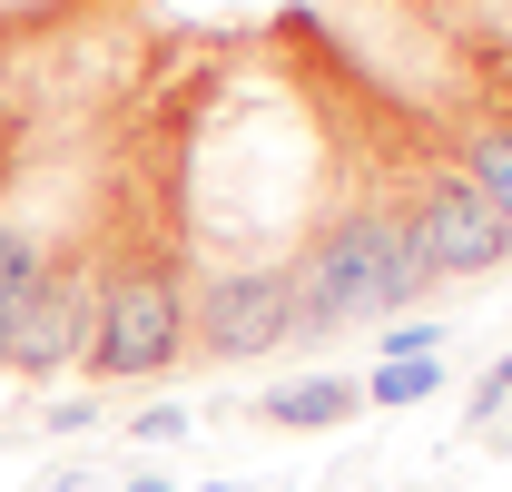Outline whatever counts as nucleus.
I'll return each instance as SVG.
<instances>
[{
	"instance_id": "1a4fd4ad",
	"label": "nucleus",
	"mask_w": 512,
	"mask_h": 492,
	"mask_svg": "<svg viewBox=\"0 0 512 492\" xmlns=\"http://www.w3.org/2000/svg\"><path fill=\"white\" fill-rule=\"evenodd\" d=\"M188 404H148V414H138V424H128V443H148V453H168V443H188Z\"/></svg>"
},
{
	"instance_id": "9d476101",
	"label": "nucleus",
	"mask_w": 512,
	"mask_h": 492,
	"mask_svg": "<svg viewBox=\"0 0 512 492\" xmlns=\"http://www.w3.org/2000/svg\"><path fill=\"white\" fill-rule=\"evenodd\" d=\"M503 404H512V355H503L493 374H483V384H473V404H463V414H473V424H493Z\"/></svg>"
},
{
	"instance_id": "39448f33",
	"label": "nucleus",
	"mask_w": 512,
	"mask_h": 492,
	"mask_svg": "<svg viewBox=\"0 0 512 492\" xmlns=\"http://www.w3.org/2000/svg\"><path fill=\"white\" fill-rule=\"evenodd\" d=\"M404 237H414V266L444 286V276H493V266H503L512 256V217L463 178V168H444V178H424L404 197Z\"/></svg>"
},
{
	"instance_id": "6e6552de",
	"label": "nucleus",
	"mask_w": 512,
	"mask_h": 492,
	"mask_svg": "<svg viewBox=\"0 0 512 492\" xmlns=\"http://www.w3.org/2000/svg\"><path fill=\"white\" fill-rule=\"evenodd\" d=\"M463 178L512 217V128H473V138H463Z\"/></svg>"
},
{
	"instance_id": "f03ea898",
	"label": "nucleus",
	"mask_w": 512,
	"mask_h": 492,
	"mask_svg": "<svg viewBox=\"0 0 512 492\" xmlns=\"http://www.w3.org/2000/svg\"><path fill=\"white\" fill-rule=\"evenodd\" d=\"M178 355H188V266H178V246L138 237L119 256H99V345H89V374L99 384H158Z\"/></svg>"
},
{
	"instance_id": "9b49d317",
	"label": "nucleus",
	"mask_w": 512,
	"mask_h": 492,
	"mask_svg": "<svg viewBox=\"0 0 512 492\" xmlns=\"http://www.w3.org/2000/svg\"><path fill=\"white\" fill-rule=\"evenodd\" d=\"M119 492H178V483H168V473H128Z\"/></svg>"
},
{
	"instance_id": "20e7f679",
	"label": "nucleus",
	"mask_w": 512,
	"mask_h": 492,
	"mask_svg": "<svg viewBox=\"0 0 512 492\" xmlns=\"http://www.w3.org/2000/svg\"><path fill=\"white\" fill-rule=\"evenodd\" d=\"M89 345H99V256L60 246V256H50V276L30 286V306L10 315V335H0V374L50 384V374L89 365Z\"/></svg>"
},
{
	"instance_id": "7ed1b4c3",
	"label": "nucleus",
	"mask_w": 512,
	"mask_h": 492,
	"mask_svg": "<svg viewBox=\"0 0 512 492\" xmlns=\"http://www.w3.org/2000/svg\"><path fill=\"white\" fill-rule=\"evenodd\" d=\"M276 345H296V276L276 256H237V266H217V276L188 286V355L256 365Z\"/></svg>"
},
{
	"instance_id": "423d86ee",
	"label": "nucleus",
	"mask_w": 512,
	"mask_h": 492,
	"mask_svg": "<svg viewBox=\"0 0 512 492\" xmlns=\"http://www.w3.org/2000/svg\"><path fill=\"white\" fill-rule=\"evenodd\" d=\"M256 414L286 424V433H335V424L365 414V384H355V374H286V384L256 394Z\"/></svg>"
},
{
	"instance_id": "f257e3e1",
	"label": "nucleus",
	"mask_w": 512,
	"mask_h": 492,
	"mask_svg": "<svg viewBox=\"0 0 512 492\" xmlns=\"http://www.w3.org/2000/svg\"><path fill=\"white\" fill-rule=\"evenodd\" d=\"M296 345H325V335H355L375 315L414 306L434 276L414 266V237H404V207L394 197H355L345 217H325L316 237L296 246Z\"/></svg>"
},
{
	"instance_id": "0eeeda50",
	"label": "nucleus",
	"mask_w": 512,
	"mask_h": 492,
	"mask_svg": "<svg viewBox=\"0 0 512 492\" xmlns=\"http://www.w3.org/2000/svg\"><path fill=\"white\" fill-rule=\"evenodd\" d=\"M444 355H384L375 374H355V384H365V404H384V414H404V404H434V394H444Z\"/></svg>"
},
{
	"instance_id": "f8f14e48",
	"label": "nucleus",
	"mask_w": 512,
	"mask_h": 492,
	"mask_svg": "<svg viewBox=\"0 0 512 492\" xmlns=\"http://www.w3.org/2000/svg\"><path fill=\"white\" fill-rule=\"evenodd\" d=\"M207 492H247V483H207Z\"/></svg>"
}]
</instances>
